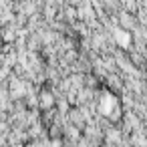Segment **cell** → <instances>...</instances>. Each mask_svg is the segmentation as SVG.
<instances>
[{
	"label": "cell",
	"mask_w": 147,
	"mask_h": 147,
	"mask_svg": "<svg viewBox=\"0 0 147 147\" xmlns=\"http://www.w3.org/2000/svg\"><path fill=\"white\" fill-rule=\"evenodd\" d=\"M117 40H119V42H121L123 47H127V45H129V36H127V34H123V32H119Z\"/></svg>",
	"instance_id": "1"
}]
</instances>
